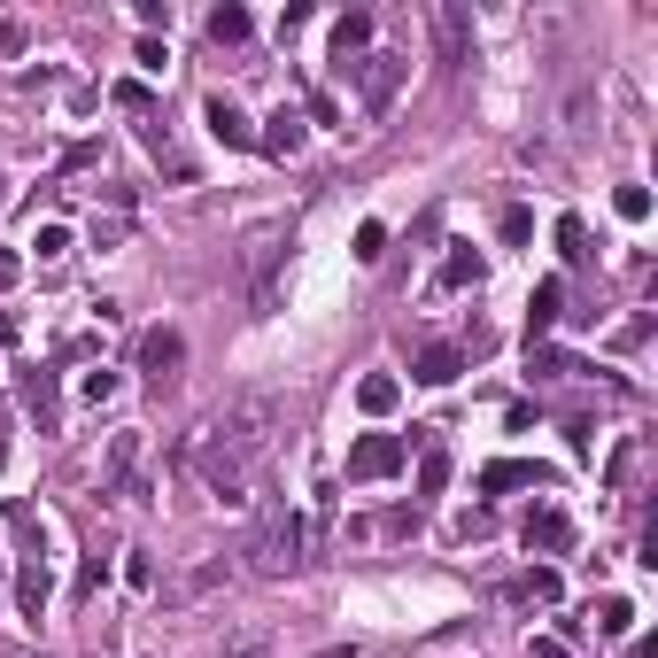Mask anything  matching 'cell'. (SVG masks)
Here are the masks:
<instances>
[{
	"instance_id": "obj_1",
	"label": "cell",
	"mask_w": 658,
	"mask_h": 658,
	"mask_svg": "<svg viewBox=\"0 0 658 658\" xmlns=\"http://www.w3.org/2000/svg\"><path fill=\"white\" fill-rule=\"evenodd\" d=\"M271 426H279V395H248V403H233L217 426H202L194 465H202V480H210L217 504H240V496H248V473L264 465Z\"/></svg>"
},
{
	"instance_id": "obj_2",
	"label": "cell",
	"mask_w": 658,
	"mask_h": 658,
	"mask_svg": "<svg viewBox=\"0 0 658 658\" xmlns=\"http://www.w3.org/2000/svg\"><path fill=\"white\" fill-rule=\"evenodd\" d=\"M302 566V519L287 504H271L248 535V573H295Z\"/></svg>"
},
{
	"instance_id": "obj_3",
	"label": "cell",
	"mask_w": 658,
	"mask_h": 658,
	"mask_svg": "<svg viewBox=\"0 0 658 658\" xmlns=\"http://www.w3.org/2000/svg\"><path fill=\"white\" fill-rule=\"evenodd\" d=\"M403 457H411L403 434H364V442L349 449V480H388V473H403Z\"/></svg>"
},
{
	"instance_id": "obj_4",
	"label": "cell",
	"mask_w": 658,
	"mask_h": 658,
	"mask_svg": "<svg viewBox=\"0 0 658 658\" xmlns=\"http://www.w3.org/2000/svg\"><path fill=\"white\" fill-rule=\"evenodd\" d=\"M179 364H186V341H179V333H171V326H155L148 341H140V372H148L155 388H163V380H171Z\"/></svg>"
},
{
	"instance_id": "obj_5",
	"label": "cell",
	"mask_w": 658,
	"mask_h": 658,
	"mask_svg": "<svg viewBox=\"0 0 658 658\" xmlns=\"http://www.w3.org/2000/svg\"><path fill=\"white\" fill-rule=\"evenodd\" d=\"M519 535H527V550L558 558V550L573 542V519H566V511H550V504H542V511H527V527H519Z\"/></svg>"
},
{
	"instance_id": "obj_6",
	"label": "cell",
	"mask_w": 658,
	"mask_h": 658,
	"mask_svg": "<svg viewBox=\"0 0 658 658\" xmlns=\"http://www.w3.org/2000/svg\"><path fill=\"white\" fill-rule=\"evenodd\" d=\"M357 78H364V109H388L395 86H403V55H372Z\"/></svg>"
},
{
	"instance_id": "obj_7",
	"label": "cell",
	"mask_w": 658,
	"mask_h": 658,
	"mask_svg": "<svg viewBox=\"0 0 658 658\" xmlns=\"http://www.w3.org/2000/svg\"><path fill=\"white\" fill-rule=\"evenodd\" d=\"M542 465H527V457H496L488 473H480V496H504V488H542Z\"/></svg>"
},
{
	"instance_id": "obj_8",
	"label": "cell",
	"mask_w": 658,
	"mask_h": 658,
	"mask_svg": "<svg viewBox=\"0 0 658 658\" xmlns=\"http://www.w3.org/2000/svg\"><path fill=\"white\" fill-rule=\"evenodd\" d=\"M202 124H210V140H225V148H248V140H256V132H248V117H240L225 93H210V101H202Z\"/></svg>"
},
{
	"instance_id": "obj_9",
	"label": "cell",
	"mask_w": 658,
	"mask_h": 658,
	"mask_svg": "<svg viewBox=\"0 0 658 658\" xmlns=\"http://www.w3.org/2000/svg\"><path fill=\"white\" fill-rule=\"evenodd\" d=\"M47 597H55V573H47L39 558H31V566L16 573V612H24L31 628H39V612H47Z\"/></svg>"
},
{
	"instance_id": "obj_10",
	"label": "cell",
	"mask_w": 658,
	"mask_h": 658,
	"mask_svg": "<svg viewBox=\"0 0 658 658\" xmlns=\"http://www.w3.org/2000/svg\"><path fill=\"white\" fill-rule=\"evenodd\" d=\"M434 31H442V62H465V47H473V16H465L457 0L434 8Z\"/></svg>"
},
{
	"instance_id": "obj_11",
	"label": "cell",
	"mask_w": 658,
	"mask_h": 658,
	"mask_svg": "<svg viewBox=\"0 0 658 658\" xmlns=\"http://www.w3.org/2000/svg\"><path fill=\"white\" fill-rule=\"evenodd\" d=\"M457 372H465V349H449V341L419 349V364H411V380H426V388H449Z\"/></svg>"
},
{
	"instance_id": "obj_12",
	"label": "cell",
	"mask_w": 658,
	"mask_h": 658,
	"mask_svg": "<svg viewBox=\"0 0 658 658\" xmlns=\"http://www.w3.org/2000/svg\"><path fill=\"white\" fill-rule=\"evenodd\" d=\"M558 597H566L558 566H527L519 581H511V604H558Z\"/></svg>"
},
{
	"instance_id": "obj_13",
	"label": "cell",
	"mask_w": 658,
	"mask_h": 658,
	"mask_svg": "<svg viewBox=\"0 0 658 658\" xmlns=\"http://www.w3.org/2000/svg\"><path fill=\"white\" fill-rule=\"evenodd\" d=\"M558 310H566V287H558V279H542L535 302H527V341H542V333L558 326Z\"/></svg>"
},
{
	"instance_id": "obj_14",
	"label": "cell",
	"mask_w": 658,
	"mask_h": 658,
	"mask_svg": "<svg viewBox=\"0 0 658 658\" xmlns=\"http://www.w3.org/2000/svg\"><path fill=\"white\" fill-rule=\"evenodd\" d=\"M210 658H279V635H264V628H240V635H225Z\"/></svg>"
},
{
	"instance_id": "obj_15",
	"label": "cell",
	"mask_w": 658,
	"mask_h": 658,
	"mask_svg": "<svg viewBox=\"0 0 658 658\" xmlns=\"http://www.w3.org/2000/svg\"><path fill=\"white\" fill-rule=\"evenodd\" d=\"M24 403H31V419H39V434H55V419H62V395H55V380H47V372H31Z\"/></svg>"
},
{
	"instance_id": "obj_16",
	"label": "cell",
	"mask_w": 658,
	"mask_h": 658,
	"mask_svg": "<svg viewBox=\"0 0 658 658\" xmlns=\"http://www.w3.org/2000/svg\"><path fill=\"white\" fill-rule=\"evenodd\" d=\"M256 140H264L271 155H302V117H295V109H279V117H271Z\"/></svg>"
},
{
	"instance_id": "obj_17",
	"label": "cell",
	"mask_w": 658,
	"mask_h": 658,
	"mask_svg": "<svg viewBox=\"0 0 658 658\" xmlns=\"http://www.w3.org/2000/svg\"><path fill=\"white\" fill-rule=\"evenodd\" d=\"M364 39H372V16H364V8H349V16H333V55H341V62L357 55Z\"/></svg>"
},
{
	"instance_id": "obj_18",
	"label": "cell",
	"mask_w": 658,
	"mask_h": 658,
	"mask_svg": "<svg viewBox=\"0 0 658 658\" xmlns=\"http://www.w3.org/2000/svg\"><path fill=\"white\" fill-rule=\"evenodd\" d=\"M357 403H364V411H372V419H388L395 403H403V388H395L388 372H372V380H357Z\"/></svg>"
},
{
	"instance_id": "obj_19",
	"label": "cell",
	"mask_w": 658,
	"mask_h": 658,
	"mask_svg": "<svg viewBox=\"0 0 658 658\" xmlns=\"http://www.w3.org/2000/svg\"><path fill=\"white\" fill-rule=\"evenodd\" d=\"M210 39L217 47H240L248 39V8H210Z\"/></svg>"
},
{
	"instance_id": "obj_20",
	"label": "cell",
	"mask_w": 658,
	"mask_h": 658,
	"mask_svg": "<svg viewBox=\"0 0 658 658\" xmlns=\"http://www.w3.org/2000/svg\"><path fill=\"white\" fill-rule=\"evenodd\" d=\"M635 628V604L628 597H597V635H628Z\"/></svg>"
},
{
	"instance_id": "obj_21",
	"label": "cell",
	"mask_w": 658,
	"mask_h": 658,
	"mask_svg": "<svg viewBox=\"0 0 658 658\" xmlns=\"http://www.w3.org/2000/svg\"><path fill=\"white\" fill-rule=\"evenodd\" d=\"M31 248H39V264H62V256H70V225H39Z\"/></svg>"
},
{
	"instance_id": "obj_22",
	"label": "cell",
	"mask_w": 658,
	"mask_h": 658,
	"mask_svg": "<svg viewBox=\"0 0 658 658\" xmlns=\"http://www.w3.org/2000/svg\"><path fill=\"white\" fill-rule=\"evenodd\" d=\"M442 287H480V256L473 248H457V256L442 264Z\"/></svg>"
},
{
	"instance_id": "obj_23",
	"label": "cell",
	"mask_w": 658,
	"mask_h": 658,
	"mask_svg": "<svg viewBox=\"0 0 658 658\" xmlns=\"http://www.w3.org/2000/svg\"><path fill=\"white\" fill-rule=\"evenodd\" d=\"M558 248H566V264H581V256H589V225H581V217H558Z\"/></svg>"
},
{
	"instance_id": "obj_24",
	"label": "cell",
	"mask_w": 658,
	"mask_h": 658,
	"mask_svg": "<svg viewBox=\"0 0 658 658\" xmlns=\"http://www.w3.org/2000/svg\"><path fill=\"white\" fill-rule=\"evenodd\" d=\"M449 488V457L442 449H426V465H419V496H442Z\"/></svg>"
},
{
	"instance_id": "obj_25",
	"label": "cell",
	"mask_w": 658,
	"mask_h": 658,
	"mask_svg": "<svg viewBox=\"0 0 658 658\" xmlns=\"http://www.w3.org/2000/svg\"><path fill=\"white\" fill-rule=\"evenodd\" d=\"M612 210L628 217V225H643V217H651V194H643V186H620V194H612Z\"/></svg>"
},
{
	"instance_id": "obj_26",
	"label": "cell",
	"mask_w": 658,
	"mask_h": 658,
	"mask_svg": "<svg viewBox=\"0 0 658 658\" xmlns=\"http://www.w3.org/2000/svg\"><path fill=\"white\" fill-rule=\"evenodd\" d=\"M388 256V225H357V264H380Z\"/></svg>"
},
{
	"instance_id": "obj_27",
	"label": "cell",
	"mask_w": 658,
	"mask_h": 658,
	"mask_svg": "<svg viewBox=\"0 0 658 658\" xmlns=\"http://www.w3.org/2000/svg\"><path fill=\"white\" fill-rule=\"evenodd\" d=\"M124 581H132V589H155V566H148V550H124Z\"/></svg>"
},
{
	"instance_id": "obj_28",
	"label": "cell",
	"mask_w": 658,
	"mask_h": 658,
	"mask_svg": "<svg viewBox=\"0 0 658 658\" xmlns=\"http://www.w3.org/2000/svg\"><path fill=\"white\" fill-rule=\"evenodd\" d=\"M132 457H140V442H132V434H117V449H109V480L132 473Z\"/></svg>"
},
{
	"instance_id": "obj_29",
	"label": "cell",
	"mask_w": 658,
	"mask_h": 658,
	"mask_svg": "<svg viewBox=\"0 0 658 658\" xmlns=\"http://www.w3.org/2000/svg\"><path fill=\"white\" fill-rule=\"evenodd\" d=\"M217 581H225V566H194V573H186V597H210Z\"/></svg>"
},
{
	"instance_id": "obj_30",
	"label": "cell",
	"mask_w": 658,
	"mask_h": 658,
	"mask_svg": "<svg viewBox=\"0 0 658 658\" xmlns=\"http://www.w3.org/2000/svg\"><path fill=\"white\" fill-rule=\"evenodd\" d=\"M0 55H24V16H0Z\"/></svg>"
},
{
	"instance_id": "obj_31",
	"label": "cell",
	"mask_w": 658,
	"mask_h": 658,
	"mask_svg": "<svg viewBox=\"0 0 658 658\" xmlns=\"http://www.w3.org/2000/svg\"><path fill=\"white\" fill-rule=\"evenodd\" d=\"M117 395V372H86V403H109Z\"/></svg>"
},
{
	"instance_id": "obj_32",
	"label": "cell",
	"mask_w": 658,
	"mask_h": 658,
	"mask_svg": "<svg viewBox=\"0 0 658 658\" xmlns=\"http://www.w3.org/2000/svg\"><path fill=\"white\" fill-rule=\"evenodd\" d=\"M527 233H535V217H527V210H504V240H511V248H519Z\"/></svg>"
},
{
	"instance_id": "obj_33",
	"label": "cell",
	"mask_w": 658,
	"mask_h": 658,
	"mask_svg": "<svg viewBox=\"0 0 658 658\" xmlns=\"http://www.w3.org/2000/svg\"><path fill=\"white\" fill-rule=\"evenodd\" d=\"M527 658H566V643H550V635H542V643H527Z\"/></svg>"
},
{
	"instance_id": "obj_34",
	"label": "cell",
	"mask_w": 658,
	"mask_h": 658,
	"mask_svg": "<svg viewBox=\"0 0 658 658\" xmlns=\"http://www.w3.org/2000/svg\"><path fill=\"white\" fill-rule=\"evenodd\" d=\"M0 465H8V442H0Z\"/></svg>"
}]
</instances>
